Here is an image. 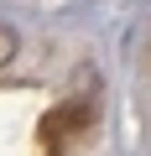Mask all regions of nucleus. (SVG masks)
<instances>
[{"label":"nucleus","instance_id":"f257e3e1","mask_svg":"<svg viewBox=\"0 0 151 156\" xmlns=\"http://www.w3.org/2000/svg\"><path fill=\"white\" fill-rule=\"evenodd\" d=\"M16 47H21V42H16V31H11L5 21H0V68H5V62L16 57Z\"/></svg>","mask_w":151,"mask_h":156}]
</instances>
